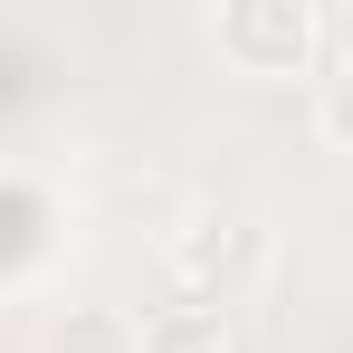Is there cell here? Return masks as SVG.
Listing matches in <instances>:
<instances>
[{
  "label": "cell",
  "instance_id": "6da1fadb",
  "mask_svg": "<svg viewBox=\"0 0 353 353\" xmlns=\"http://www.w3.org/2000/svg\"><path fill=\"white\" fill-rule=\"evenodd\" d=\"M268 258H277V230H268L258 210H239V201H201V210H181L172 239H163V287H172L181 305L230 315L239 296L268 277Z\"/></svg>",
  "mask_w": 353,
  "mask_h": 353
},
{
  "label": "cell",
  "instance_id": "7a4b0ae2",
  "mask_svg": "<svg viewBox=\"0 0 353 353\" xmlns=\"http://www.w3.org/2000/svg\"><path fill=\"white\" fill-rule=\"evenodd\" d=\"M210 48L239 77H305L325 58V19H315V0H230L210 19Z\"/></svg>",
  "mask_w": 353,
  "mask_h": 353
},
{
  "label": "cell",
  "instance_id": "3957f363",
  "mask_svg": "<svg viewBox=\"0 0 353 353\" xmlns=\"http://www.w3.org/2000/svg\"><path fill=\"white\" fill-rule=\"evenodd\" d=\"M39 353H143V325L105 296H67L48 315V334H39Z\"/></svg>",
  "mask_w": 353,
  "mask_h": 353
},
{
  "label": "cell",
  "instance_id": "277c9868",
  "mask_svg": "<svg viewBox=\"0 0 353 353\" xmlns=\"http://www.w3.org/2000/svg\"><path fill=\"white\" fill-rule=\"evenodd\" d=\"M143 353H239V334H230V315H210V305H163L143 325Z\"/></svg>",
  "mask_w": 353,
  "mask_h": 353
},
{
  "label": "cell",
  "instance_id": "5b68a950",
  "mask_svg": "<svg viewBox=\"0 0 353 353\" xmlns=\"http://www.w3.org/2000/svg\"><path fill=\"white\" fill-rule=\"evenodd\" d=\"M315 134H325L334 153H353V58H334L315 77Z\"/></svg>",
  "mask_w": 353,
  "mask_h": 353
}]
</instances>
